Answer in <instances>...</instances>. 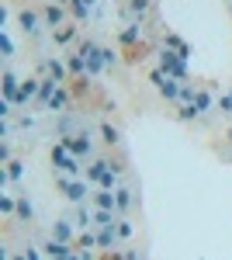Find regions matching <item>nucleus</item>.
I'll list each match as a JSON object with an SVG mask.
<instances>
[{
	"instance_id": "f257e3e1",
	"label": "nucleus",
	"mask_w": 232,
	"mask_h": 260,
	"mask_svg": "<svg viewBox=\"0 0 232 260\" xmlns=\"http://www.w3.org/2000/svg\"><path fill=\"white\" fill-rule=\"evenodd\" d=\"M66 191H69V198H73V201H80V198L87 195V188H84V184H66Z\"/></svg>"
},
{
	"instance_id": "f03ea898",
	"label": "nucleus",
	"mask_w": 232,
	"mask_h": 260,
	"mask_svg": "<svg viewBox=\"0 0 232 260\" xmlns=\"http://www.w3.org/2000/svg\"><path fill=\"white\" fill-rule=\"evenodd\" d=\"M73 153H90V142H87V135H80L73 142Z\"/></svg>"
},
{
	"instance_id": "7ed1b4c3",
	"label": "nucleus",
	"mask_w": 232,
	"mask_h": 260,
	"mask_svg": "<svg viewBox=\"0 0 232 260\" xmlns=\"http://www.w3.org/2000/svg\"><path fill=\"white\" fill-rule=\"evenodd\" d=\"M21 24H24V28H28V31H38V28H35V14H28V11H24V14H21Z\"/></svg>"
},
{
	"instance_id": "20e7f679",
	"label": "nucleus",
	"mask_w": 232,
	"mask_h": 260,
	"mask_svg": "<svg viewBox=\"0 0 232 260\" xmlns=\"http://www.w3.org/2000/svg\"><path fill=\"white\" fill-rule=\"evenodd\" d=\"M31 94H35V80H28V84H24V87H21V94H18V97H21V101H28V97H31Z\"/></svg>"
},
{
	"instance_id": "39448f33",
	"label": "nucleus",
	"mask_w": 232,
	"mask_h": 260,
	"mask_svg": "<svg viewBox=\"0 0 232 260\" xmlns=\"http://www.w3.org/2000/svg\"><path fill=\"white\" fill-rule=\"evenodd\" d=\"M104 139H107V142H118V132H114L111 125H104Z\"/></svg>"
},
{
	"instance_id": "423d86ee",
	"label": "nucleus",
	"mask_w": 232,
	"mask_h": 260,
	"mask_svg": "<svg viewBox=\"0 0 232 260\" xmlns=\"http://www.w3.org/2000/svg\"><path fill=\"white\" fill-rule=\"evenodd\" d=\"M4 90H7V97H14V77H7V80H4Z\"/></svg>"
},
{
	"instance_id": "0eeeda50",
	"label": "nucleus",
	"mask_w": 232,
	"mask_h": 260,
	"mask_svg": "<svg viewBox=\"0 0 232 260\" xmlns=\"http://www.w3.org/2000/svg\"><path fill=\"white\" fill-rule=\"evenodd\" d=\"M146 4H149V0H135V4H132V11H146Z\"/></svg>"
}]
</instances>
